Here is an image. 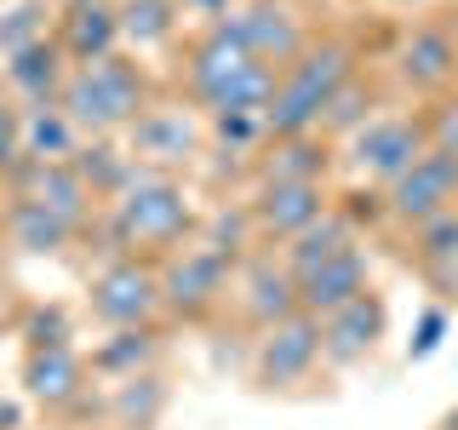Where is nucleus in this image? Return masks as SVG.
Masks as SVG:
<instances>
[{
    "mask_svg": "<svg viewBox=\"0 0 458 430\" xmlns=\"http://www.w3.org/2000/svg\"><path fill=\"white\" fill-rule=\"evenodd\" d=\"M390 64H395V86H401V92H412L419 104H429V98L453 92L458 40L441 29V18H424V23H412L407 35H401V47H395Z\"/></svg>",
    "mask_w": 458,
    "mask_h": 430,
    "instance_id": "11",
    "label": "nucleus"
},
{
    "mask_svg": "<svg viewBox=\"0 0 458 430\" xmlns=\"http://www.w3.org/2000/svg\"><path fill=\"white\" fill-rule=\"evenodd\" d=\"M235 264L241 258L207 247V241H190V247H178L172 258H161L166 315H178V322H207L229 298V287H235Z\"/></svg>",
    "mask_w": 458,
    "mask_h": 430,
    "instance_id": "7",
    "label": "nucleus"
},
{
    "mask_svg": "<svg viewBox=\"0 0 458 430\" xmlns=\"http://www.w3.org/2000/svg\"><path fill=\"white\" fill-rule=\"evenodd\" d=\"M52 40L64 47L69 69L81 64H104V57L121 52V12H114V0H86V6H64V18H57Z\"/></svg>",
    "mask_w": 458,
    "mask_h": 430,
    "instance_id": "19",
    "label": "nucleus"
},
{
    "mask_svg": "<svg viewBox=\"0 0 458 430\" xmlns=\"http://www.w3.org/2000/svg\"><path fill=\"white\" fill-rule=\"evenodd\" d=\"M315 367H321V322L304 310L264 327L247 356V373L258 391H298V384L315 379Z\"/></svg>",
    "mask_w": 458,
    "mask_h": 430,
    "instance_id": "8",
    "label": "nucleus"
},
{
    "mask_svg": "<svg viewBox=\"0 0 458 430\" xmlns=\"http://www.w3.org/2000/svg\"><path fill=\"white\" fill-rule=\"evenodd\" d=\"M436 18H441V29H447V35L458 40V0H447V6H441V12H436Z\"/></svg>",
    "mask_w": 458,
    "mask_h": 430,
    "instance_id": "37",
    "label": "nucleus"
},
{
    "mask_svg": "<svg viewBox=\"0 0 458 430\" xmlns=\"http://www.w3.org/2000/svg\"><path fill=\"white\" fill-rule=\"evenodd\" d=\"M453 92H458V75H453Z\"/></svg>",
    "mask_w": 458,
    "mask_h": 430,
    "instance_id": "40",
    "label": "nucleus"
},
{
    "mask_svg": "<svg viewBox=\"0 0 458 430\" xmlns=\"http://www.w3.org/2000/svg\"><path fill=\"white\" fill-rule=\"evenodd\" d=\"M361 293H372V258L367 247L355 241V247H344L338 258H327V264H315L310 276H298V305H304V315H333L344 305H355Z\"/></svg>",
    "mask_w": 458,
    "mask_h": 430,
    "instance_id": "18",
    "label": "nucleus"
},
{
    "mask_svg": "<svg viewBox=\"0 0 458 430\" xmlns=\"http://www.w3.org/2000/svg\"><path fill=\"white\" fill-rule=\"evenodd\" d=\"M0 75H6L18 109H47V104H57V92H64V81H69V57L47 35V40H35V47L12 52L6 64H0Z\"/></svg>",
    "mask_w": 458,
    "mask_h": 430,
    "instance_id": "20",
    "label": "nucleus"
},
{
    "mask_svg": "<svg viewBox=\"0 0 458 430\" xmlns=\"http://www.w3.org/2000/svg\"><path fill=\"white\" fill-rule=\"evenodd\" d=\"M355 75H361V47L344 40V35H315L310 47L281 69V81H276V98H269V109H264L269 143L321 133L327 104H333Z\"/></svg>",
    "mask_w": 458,
    "mask_h": 430,
    "instance_id": "3",
    "label": "nucleus"
},
{
    "mask_svg": "<svg viewBox=\"0 0 458 430\" xmlns=\"http://www.w3.org/2000/svg\"><path fill=\"white\" fill-rule=\"evenodd\" d=\"M327 212H333V190L327 184H252V195H247V219H252L258 247H286V241H298Z\"/></svg>",
    "mask_w": 458,
    "mask_h": 430,
    "instance_id": "10",
    "label": "nucleus"
},
{
    "mask_svg": "<svg viewBox=\"0 0 458 430\" xmlns=\"http://www.w3.org/2000/svg\"><path fill=\"white\" fill-rule=\"evenodd\" d=\"M419 115H424L429 150H436V155H453V161H458V92L429 98V104H419Z\"/></svg>",
    "mask_w": 458,
    "mask_h": 430,
    "instance_id": "32",
    "label": "nucleus"
},
{
    "mask_svg": "<svg viewBox=\"0 0 458 430\" xmlns=\"http://www.w3.org/2000/svg\"><path fill=\"white\" fill-rule=\"evenodd\" d=\"M419 155H429V138H424V115L407 109V115H372V121L355 133L350 143H338V167L350 172L355 184L367 190H390V184L407 172Z\"/></svg>",
    "mask_w": 458,
    "mask_h": 430,
    "instance_id": "6",
    "label": "nucleus"
},
{
    "mask_svg": "<svg viewBox=\"0 0 458 430\" xmlns=\"http://www.w3.org/2000/svg\"><path fill=\"white\" fill-rule=\"evenodd\" d=\"M183 6V18H200V23H224L229 12L241 6V0H178Z\"/></svg>",
    "mask_w": 458,
    "mask_h": 430,
    "instance_id": "36",
    "label": "nucleus"
},
{
    "mask_svg": "<svg viewBox=\"0 0 458 430\" xmlns=\"http://www.w3.org/2000/svg\"><path fill=\"white\" fill-rule=\"evenodd\" d=\"M372 6H390V12H424L429 0H372Z\"/></svg>",
    "mask_w": 458,
    "mask_h": 430,
    "instance_id": "38",
    "label": "nucleus"
},
{
    "mask_svg": "<svg viewBox=\"0 0 458 430\" xmlns=\"http://www.w3.org/2000/svg\"><path fill=\"white\" fill-rule=\"evenodd\" d=\"M355 241H361V236H355V219H350L344 207H333L327 219H315V224H310L298 241H286V247H281V264L293 270V276H310L315 264L338 258L344 247H355Z\"/></svg>",
    "mask_w": 458,
    "mask_h": 430,
    "instance_id": "25",
    "label": "nucleus"
},
{
    "mask_svg": "<svg viewBox=\"0 0 458 430\" xmlns=\"http://www.w3.org/2000/svg\"><path fill=\"white\" fill-rule=\"evenodd\" d=\"M207 224L195 190L178 172H149L138 167V178L109 201V236L114 253H143V258H172L178 247H190Z\"/></svg>",
    "mask_w": 458,
    "mask_h": 430,
    "instance_id": "1",
    "label": "nucleus"
},
{
    "mask_svg": "<svg viewBox=\"0 0 458 430\" xmlns=\"http://www.w3.org/2000/svg\"><path fill=\"white\" fill-rule=\"evenodd\" d=\"M338 167V143H327L321 133L310 138H276L258 150L252 178L258 184H327V172Z\"/></svg>",
    "mask_w": 458,
    "mask_h": 430,
    "instance_id": "21",
    "label": "nucleus"
},
{
    "mask_svg": "<svg viewBox=\"0 0 458 430\" xmlns=\"http://www.w3.org/2000/svg\"><path fill=\"white\" fill-rule=\"evenodd\" d=\"M407 258L424 276V287H436L441 298H458V207L412 224L407 229Z\"/></svg>",
    "mask_w": 458,
    "mask_h": 430,
    "instance_id": "22",
    "label": "nucleus"
},
{
    "mask_svg": "<svg viewBox=\"0 0 458 430\" xmlns=\"http://www.w3.org/2000/svg\"><path fill=\"white\" fill-rule=\"evenodd\" d=\"M18 161H23V109L0 98V178H12Z\"/></svg>",
    "mask_w": 458,
    "mask_h": 430,
    "instance_id": "33",
    "label": "nucleus"
},
{
    "mask_svg": "<svg viewBox=\"0 0 458 430\" xmlns=\"http://www.w3.org/2000/svg\"><path fill=\"white\" fill-rule=\"evenodd\" d=\"M441 339H447V310L429 305V310L419 315V327H412V339H407V362H424V356H436Z\"/></svg>",
    "mask_w": 458,
    "mask_h": 430,
    "instance_id": "34",
    "label": "nucleus"
},
{
    "mask_svg": "<svg viewBox=\"0 0 458 430\" xmlns=\"http://www.w3.org/2000/svg\"><path fill=\"white\" fill-rule=\"evenodd\" d=\"M75 172L86 178V190H92V195L109 207V201L138 178V161H132V150H121L114 138H81V150H75Z\"/></svg>",
    "mask_w": 458,
    "mask_h": 430,
    "instance_id": "26",
    "label": "nucleus"
},
{
    "mask_svg": "<svg viewBox=\"0 0 458 430\" xmlns=\"http://www.w3.org/2000/svg\"><path fill=\"white\" fill-rule=\"evenodd\" d=\"M390 333V305L378 293H361L355 305L321 315V367H361Z\"/></svg>",
    "mask_w": 458,
    "mask_h": 430,
    "instance_id": "16",
    "label": "nucleus"
},
{
    "mask_svg": "<svg viewBox=\"0 0 458 430\" xmlns=\"http://www.w3.org/2000/svg\"><path fill=\"white\" fill-rule=\"evenodd\" d=\"M81 133L57 104L47 109H23V155L29 161H75Z\"/></svg>",
    "mask_w": 458,
    "mask_h": 430,
    "instance_id": "28",
    "label": "nucleus"
},
{
    "mask_svg": "<svg viewBox=\"0 0 458 430\" xmlns=\"http://www.w3.org/2000/svg\"><path fill=\"white\" fill-rule=\"evenodd\" d=\"M47 0H18V6L0 18V57H12V52H23V47H35V40H47L52 29H47Z\"/></svg>",
    "mask_w": 458,
    "mask_h": 430,
    "instance_id": "30",
    "label": "nucleus"
},
{
    "mask_svg": "<svg viewBox=\"0 0 458 430\" xmlns=\"http://www.w3.org/2000/svg\"><path fill=\"white\" fill-rule=\"evenodd\" d=\"M207 138L212 133L195 115V104H149L143 121L126 133V150L149 172H178V167H195L207 155Z\"/></svg>",
    "mask_w": 458,
    "mask_h": 430,
    "instance_id": "9",
    "label": "nucleus"
},
{
    "mask_svg": "<svg viewBox=\"0 0 458 430\" xmlns=\"http://www.w3.org/2000/svg\"><path fill=\"white\" fill-rule=\"evenodd\" d=\"M229 298H235L241 322L252 327V333H264V327L286 322V315H298V276L281 264V253H247L235 264V287H229Z\"/></svg>",
    "mask_w": 458,
    "mask_h": 430,
    "instance_id": "12",
    "label": "nucleus"
},
{
    "mask_svg": "<svg viewBox=\"0 0 458 430\" xmlns=\"http://www.w3.org/2000/svg\"><path fill=\"white\" fill-rule=\"evenodd\" d=\"M6 190L18 201H35V207L57 212L64 224L75 229H92V212H98V195L86 190V178L75 172V161H18V172L6 178Z\"/></svg>",
    "mask_w": 458,
    "mask_h": 430,
    "instance_id": "15",
    "label": "nucleus"
},
{
    "mask_svg": "<svg viewBox=\"0 0 458 430\" xmlns=\"http://www.w3.org/2000/svg\"><path fill=\"white\" fill-rule=\"evenodd\" d=\"M114 12H121V47L132 52H166L183 35L178 0H114Z\"/></svg>",
    "mask_w": 458,
    "mask_h": 430,
    "instance_id": "23",
    "label": "nucleus"
},
{
    "mask_svg": "<svg viewBox=\"0 0 458 430\" xmlns=\"http://www.w3.org/2000/svg\"><path fill=\"white\" fill-rule=\"evenodd\" d=\"M23 339H29V350H47V344H69V322H64V310H29Z\"/></svg>",
    "mask_w": 458,
    "mask_h": 430,
    "instance_id": "35",
    "label": "nucleus"
},
{
    "mask_svg": "<svg viewBox=\"0 0 458 430\" xmlns=\"http://www.w3.org/2000/svg\"><path fill=\"white\" fill-rule=\"evenodd\" d=\"M149 104H155V86H149V75H143V64H132V57H121V52L104 57V64L69 69L64 92H57V109L75 121L81 138L132 133Z\"/></svg>",
    "mask_w": 458,
    "mask_h": 430,
    "instance_id": "4",
    "label": "nucleus"
},
{
    "mask_svg": "<svg viewBox=\"0 0 458 430\" xmlns=\"http://www.w3.org/2000/svg\"><path fill=\"white\" fill-rule=\"evenodd\" d=\"M23 391L40 401L47 413H75L86 408V391H92V367L75 344H47V350L23 356Z\"/></svg>",
    "mask_w": 458,
    "mask_h": 430,
    "instance_id": "17",
    "label": "nucleus"
},
{
    "mask_svg": "<svg viewBox=\"0 0 458 430\" xmlns=\"http://www.w3.org/2000/svg\"><path fill=\"white\" fill-rule=\"evenodd\" d=\"M447 207H458V161L453 155H436V150L419 155V161L384 190V219L401 224V229L436 219V212H447Z\"/></svg>",
    "mask_w": 458,
    "mask_h": 430,
    "instance_id": "13",
    "label": "nucleus"
},
{
    "mask_svg": "<svg viewBox=\"0 0 458 430\" xmlns=\"http://www.w3.org/2000/svg\"><path fill=\"white\" fill-rule=\"evenodd\" d=\"M64 6H86V0H64Z\"/></svg>",
    "mask_w": 458,
    "mask_h": 430,
    "instance_id": "39",
    "label": "nucleus"
},
{
    "mask_svg": "<svg viewBox=\"0 0 458 430\" xmlns=\"http://www.w3.org/2000/svg\"><path fill=\"white\" fill-rule=\"evenodd\" d=\"M276 81L281 69L258 64L229 23H207L183 47V86H190V104L207 115H264Z\"/></svg>",
    "mask_w": 458,
    "mask_h": 430,
    "instance_id": "2",
    "label": "nucleus"
},
{
    "mask_svg": "<svg viewBox=\"0 0 458 430\" xmlns=\"http://www.w3.org/2000/svg\"><path fill=\"white\" fill-rule=\"evenodd\" d=\"M114 401H121V413H126V425L132 430H143L155 419V413H161V379H155V373H138V379H121L114 384Z\"/></svg>",
    "mask_w": 458,
    "mask_h": 430,
    "instance_id": "31",
    "label": "nucleus"
},
{
    "mask_svg": "<svg viewBox=\"0 0 458 430\" xmlns=\"http://www.w3.org/2000/svg\"><path fill=\"white\" fill-rule=\"evenodd\" d=\"M224 23L235 29V35L247 40V52L258 57V64H269V69H286L315 40V29L298 18L286 0H241Z\"/></svg>",
    "mask_w": 458,
    "mask_h": 430,
    "instance_id": "14",
    "label": "nucleus"
},
{
    "mask_svg": "<svg viewBox=\"0 0 458 430\" xmlns=\"http://www.w3.org/2000/svg\"><path fill=\"white\" fill-rule=\"evenodd\" d=\"M86 310L92 322H104L109 333L114 327H155L166 315L161 298V258H143V253H114L92 281H86Z\"/></svg>",
    "mask_w": 458,
    "mask_h": 430,
    "instance_id": "5",
    "label": "nucleus"
},
{
    "mask_svg": "<svg viewBox=\"0 0 458 430\" xmlns=\"http://www.w3.org/2000/svg\"><path fill=\"white\" fill-rule=\"evenodd\" d=\"M372 115H378V86H372L367 75H355V81L333 98V104H327V115H321V138H327V143H350V138L372 121Z\"/></svg>",
    "mask_w": 458,
    "mask_h": 430,
    "instance_id": "29",
    "label": "nucleus"
},
{
    "mask_svg": "<svg viewBox=\"0 0 458 430\" xmlns=\"http://www.w3.org/2000/svg\"><path fill=\"white\" fill-rule=\"evenodd\" d=\"M75 236H81L75 224H64L57 212L35 207V201H18V195L6 201V241L18 253H29V258H57Z\"/></svg>",
    "mask_w": 458,
    "mask_h": 430,
    "instance_id": "24",
    "label": "nucleus"
},
{
    "mask_svg": "<svg viewBox=\"0 0 458 430\" xmlns=\"http://www.w3.org/2000/svg\"><path fill=\"white\" fill-rule=\"evenodd\" d=\"M155 356H161V333L155 327H114V333L92 350V373H104V379H138V373L155 367Z\"/></svg>",
    "mask_w": 458,
    "mask_h": 430,
    "instance_id": "27",
    "label": "nucleus"
}]
</instances>
